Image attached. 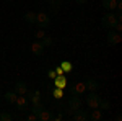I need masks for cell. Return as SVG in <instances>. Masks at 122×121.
<instances>
[{"label": "cell", "instance_id": "ffe728a7", "mask_svg": "<svg viewBox=\"0 0 122 121\" xmlns=\"http://www.w3.org/2000/svg\"><path fill=\"white\" fill-rule=\"evenodd\" d=\"M46 35H47V33H46V29H44V28H38L36 31H34V39H39V41H41Z\"/></svg>", "mask_w": 122, "mask_h": 121}, {"label": "cell", "instance_id": "6da1fadb", "mask_svg": "<svg viewBox=\"0 0 122 121\" xmlns=\"http://www.w3.org/2000/svg\"><path fill=\"white\" fill-rule=\"evenodd\" d=\"M119 20H122V15H117V13H114V12H109V13H106L103 18H101V23H103L104 28L112 29L114 25H116Z\"/></svg>", "mask_w": 122, "mask_h": 121}, {"label": "cell", "instance_id": "d4e9b609", "mask_svg": "<svg viewBox=\"0 0 122 121\" xmlns=\"http://www.w3.org/2000/svg\"><path fill=\"white\" fill-rule=\"evenodd\" d=\"M26 120H28V121H38V116H36V113H34V111H31L28 115V118H26Z\"/></svg>", "mask_w": 122, "mask_h": 121}, {"label": "cell", "instance_id": "603a6c76", "mask_svg": "<svg viewBox=\"0 0 122 121\" xmlns=\"http://www.w3.org/2000/svg\"><path fill=\"white\" fill-rule=\"evenodd\" d=\"M99 110H111V103L106 102V100H101L99 102Z\"/></svg>", "mask_w": 122, "mask_h": 121}, {"label": "cell", "instance_id": "7c38bea8", "mask_svg": "<svg viewBox=\"0 0 122 121\" xmlns=\"http://www.w3.org/2000/svg\"><path fill=\"white\" fill-rule=\"evenodd\" d=\"M70 118H72L73 121H86V120H88V113L80 108V110H76V111L73 113Z\"/></svg>", "mask_w": 122, "mask_h": 121}, {"label": "cell", "instance_id": "30bf717a", "mask_svg": "<svg viewBox=\"0 0 122 121\" xmlns=\"http://www.w3.org/2000/svg\"><path fill=\"white\" fill-rule=\"evenodd\" d=\"M13 92L16 93V95H28V87H26V84L25 82H18V84H15V87H13Z\"/></svg>", "mask_w": 122, "mask_h": 121}, {"label": "cell", "instance_id": "ac0fdd59", "mask_svg": "<svg viewBox=\"0 0 122 121\" xmlns=\"http://www.w3.org/2000/svg\"><path fill=\"white\" fill-rule=\"evenodd\" d=\"M23 18H25V21H28V23H33V25H34V23H36V13H34V12H26Z\"/></svg>", "mask_w": 122, "mask_h": 121}, {"label": "cell", "instance_id": "e0dca14e", "mask_svg": "<svg viewBox=\"0 0 122 121\" xmlns=\"http://www.w3.org/2000/svg\"><path fill=\"white\" fill-rule=\"evenodd\" d=\"M60 67H62V70H64V74H68V72L73 70V64H72L70 61H62V62H60Z\"/></svg>", "mask_w": 122, "mask_h": 121}, {"label": "cell", "instance_id": "484cf974", "mask_svg": "<svg viewBox=\"0 0 122 121\" xmlns=\"http://www.w3.org/2000/svg\"><path fill=\"white\" fill-rule=\"evenodd\" d=\"M62 118H64V116H62V113H60V111L57 113V115H54V116H51V120H54V121H60Z\"/></svg>", "mask_w": 122, "mask_h": 121}, {"label": "cell", "instance_id": "7a4b0ae2", "mask_svg": "<svg viewBox=\"0 0 122 121\" xmlns=\"http://www.w3.org/2000/svg\"><path fill=\"white\" fill-rule=\"evenodd\" d=\"M81 105H83L81 98H80L78 95H75V97L72 95V97H70V100H68V106H67V115H68V118H70L76 110H80V108H81Z\"/></svg>", "mask_w": 122, "mask_h": 121}, {"label": "cell", "instance_id": "4fadbf2b", "mask_svg": "<svg viewBox=\"0 0 122 121\" xmlns=\"http://www.w3.org/2000/svg\"><path fill=\"white\" fill-rule=\"evenodd\" d=\"M85 85H86V90H88V92H98V90H99V82H98V80H94V79L86 80Z\"/></svg>", "mask_w": 122, "mask_h": 121}, {"label": "cell", "instance_id": "d6986e66", "mask_svg": "<svg viewBox=\"0 0 122 121\" xmlns=\"http://www.w3.org/2000/svg\"><path fill=\"white\" fill-rule=\"evenodd\" d=\"M16 97H18V95L13 92V90H11V92H7V93H5V102H8V103H11V105H15Z\"/></svg>", "mask_w": 122, "mask_h": 121}, {"label": "cell", "instance_id": "8fae6325", "mask_svg": "<svg viewBox=\"0 0 122 121\" xmlns=\"http://www.w3.org/2000/svg\"><path fill=\"white\" fill-rule=\"evenodd\" d=\"M31 52L36 54V56H41V54L44 52V46H42V43H41L39 39H36V41L31 44Z\"/></svg>", "mask_w": 122, "mask_h": 121}, {"label": "cell", "instance_id": "7402d4cb", "mask_svg": "<svg viewBox=\"0 0 122 121\" xmlns=\"http://www.w3.org/2000/svg\"><path fill=\"white\" fill-rule=\"evenodd\" d=\"M52 97L56 98V100H60L62 97H64V88H54V92H52Z\"/></svg>", "mask_w": 122, "mask_h": 121}, {"label": "cell", "instance_id": "5b68a950", "mask_svg": "<svg viewBox=\"0 0 122 121\" xmlns=\"http://www.w3.org/2000/svg\"><path fill=\"white\" fill-rule=\"evenodd\" d=\"M106 41H107V44H111V46H117V44H121L122 36H121L119 31L109 29V31H107V36H106Z\"/></svg>", "mask_w": 122, "mask_h": 121}, {"label": "cell", "instance_id": "277c9868", "mask_svg": "<svg viewBox=\"0 0 122 121\" xmlns=\"http://www.w3.org/2000/svg\"><path fill=\"white\" fill-rule=\"evenodd\" d=\"M28 95H29V102L33 105V110H31V111H36L41 106H44V105H42V100H41V92H39V90H34V92H31V93L28 92Z\"/></svg>", "mask_w": 122, "mask_h": 121}, {"label": "cell", "instance_id": "83f0119b", "mask_svg": "<svg viewBox=\"0 0 122 121\" xmlns=\"http://www.w3.org/2000/svg\"><path fill=\"white\" fill-rule=\"evenodd\" d=\"M54 70H56V74H57V75L64 74V70H62V67H60V65H59V67H56V69H54Z\"/></svg>", "mask_w": 122, "mask_h": 121}, {"label": "cell", "instance_id": "5bb4252c", "mask_svg": "<svg viewBox=\"0 0 122 121\" xmlns=\"http://www.w3.org/2000/svg\"><path fill=\"white\" fill-rule=\"evenodd\" d=\"M73 93L78 95V97L85 95V93H86V85H85V82H76V84L73 85Z\"/></svg>", "mask_w": 122, "mask_h": 121}, {"label": "cell", "instance_id": "3957f363", "mask_svg": "<svg viewBox=\"0 0 122 121\" xmlns=\"http://www.w3.org/2000/svg\"><path fill=\"white\" fill-rule=\"evenodd\" d=\"M99 102H101V97H99V95H98L96 92H90L88 95H86V100H85L86 106H88L90 110L99 108Z\"/></svg>", "mask_w": 122, "mask_h": 121}, {"label": "cell", "instance_id": "f1b7e54d", "mask_svg": "<svg viewBox=\"0 0 122 121\" xmlns=\"http://www.w3.org/2000/svg\"><path fill=\"white\" fill-rule=\"evenodd\" d=\"M86 2H88V0H75V3H78V5H83Z\"/></svg>", "mask_w": 122, "mask_h": 121}, {"label": "cell", "instance_id": "44dd1931", "mask_svg": "<svg viewBox=\"0 0 122 121\" xmlns=\"http://www.w3.org/2000/svg\"><path fill=\"white\" fill-rule=\"evenodd\" d=\"M41 43H42V46H44V47H51V46H52V43H54V39L46 35V36L41 39Z\"/></svg>", "mask_w": 122, "mask_h": 121}, {"label": "cell", "instance_id": "8992f818", "mask_svg": "<svg viewBox=\"0 0 122 121\" xmlns=\"http://www.w3.org/2000/svg\"><path fill=\"white\" fill-rule=\"evenodd\" d=\"M34 25H38V28H47V26L51 25L49 15H47L46 12H39V13H36V23H34Z\"/></svg>", "mask_w": 122, "mask_h": 121}, {"label": "cell", "instance_id": "9c48e42d", "mask_svg": "<svg viewBox=\"0 0 122 121\" xmlns=\"http://www.w3.org/2000/svg\"><path fill=\"white\" fill-rule=\"evenodd\" d=\"M52 80H54V85H56L57 88H64V90H65V87H67V77H65V74L56 75Z\"/></svg>", "mask_w": 122, "mask_h": 121}, {"label": "cell", "instance_id": "cb8c5ba5", "mask_svg": "<svg viewBox=\"0 0 122 121\" xmlns=\"http://www.w3.org/2000/svg\"><path fill=\"white\" fill-rule=\"evenodd\" d=\"M10 120H11V115L10 113H7V111L0 113V121H10Z\"/></svg>", "mask_w": 122, "mask_h": 121}, {"label": "cell", "instance_id": "52a82bcc", "mask_svg": "<svg viewBox=\"0 0 122 121\" xmlns=\"http://www.w3.org/2000/svg\"><path fill=\"white\" fill-rule=\"evenodd\" d=\"M34 113H36V116H38L39 121H51V116H52V115H51V111H49L47 108H44V106H41V108H39V110H36Z\"/></svg>", "mask_w": 122, "mask_h": 121}, {"label": "cell", "instance_id": "2e32d148", "mask_svg": "<svg viewBox=\"0 0 122 121\" xmlns=\"http://www.w3.org/2000/svg\"><path fill=\"white\" fill-rule=\"evenodd\" d=\"M88 120H93V121L103 120V113H101V110H99V108H94V110H91V115H88Z\"/></svg>", "mask_w": 122, "mask_h": 121}, {"label": "cell", "instance_id": "9a60e30c", "mask_svg": "<svg viewBox=\"0 0 122 121\" xmlns=\"http://www.w3.org/2000/svg\"><path fill=\"white\" fill-rule=\"evenodd\" d=\"M101 5H103L104 10H107V12H114L116 7H117V0H103Z\"/></svg>", "mask_w": 122, "mask_h": 121}, {"label": "cell", "instance_id": "4316f807", "mask_svg": "<svg viewBox=\"0 0 122 121\" xmlns=\"http://www.w3.org/2000/svg\"><path fill=\"white\" fill-rule=\"evenodd\" d=\"M56 70H49V72H47V77H49V79H54V77H56Z\"/></svg>", "mask_w": 122, "mask_h": 121}, {"label": "cell", "instance_id": "ba28073f", "mask_svg": "<svg viewBox=\"0 0 122 121\" xmlns=\"http://www.w3.org/2000/svg\"><path fill=\"white\" fill-rule=\"evenodd\" d=\"M15 105L18 106L21 111H26L28 110V98H26V95H18L16 100H15Z\"/></svg>", "mask_w": 122, "mask_h": 121}]
</instances>
